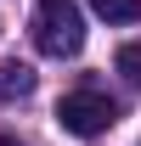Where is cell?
<instances>
[{"mask_svg":"<svg viewBox=\"0 0 141 146\" xmlns=\"http://www.w3.org/2000/svg\"><path fill=\"white\" fill-rule=\"evenodd\" d=\"M28 34H34V45L45 56H73L79 45H85V17H79L73 0H40Z\"/></svg>","mask_w":141,"mask_h":146,"instance_id":"cell-1","label":"cell"},{"mask_svg":"<svg viewBox=\"0 0 141 146\" xmlns=\"http://www.w3.org/2000/svg\"><path fill=\"white\" fill-rule=\"evenodd\" d=\"M56 118H62L68 135L90 141V135H107V129L119 124V101H113L107 90H68L62 101H56Z\"/></svg>","mask_w":141,"mask_h":146,"instance_id":"cell-2","label":"cell"},{"mask_svg":"<svg viewBox=\"0 0 141 146\" xmlns=\"http://www.w3.org/2000/svg\"><path fill=\"white\" fill-rule=\"evenodd\" d=\"M34 84H40V73L28 68V62H6V68H0V101H28Z\"/></svg>","mask_w":141,"mask_h":146,"instance_id":"cell-3","label":"cell"},{"mask_svg":"<svg viewBox=\"0 0 141 146\" xmlns=\"http://www.w3.org/2000/svg\"><path fill=\"white\" fill-rule=\"evenodd\" d=\"M102 23H141V0H90Z\"/></svg>","mask_w":141,"mask_h":146,"instance_id":"cell-4","label":"cell"},{"mask_svg":"<svg viewBox=\"0 0 141 146\" xmlns=\"http://www.w3.org/2000/svg\"><path fill=\"white\" fill-rule=\"evenodd\" d=\"M119 73H124V79H130V84L141 90V39H130V45H119Z\"/></svg>","mask_w":141,"mask_h":146,"instance_id":"cell-5","label":"cell"},{"mask_svg":"<svg viewBox=\"0 0 141 146\" xmlns=\"http://www.w3.org/2000/svg\"><path fill=\"white\" fill-rule=\"evenodd\" d=\"M0 146H28V141H11V135H0Z\"/></svg>","mask_w":141,"mask_h":146,"instance_id":"cell-6","label":"cell"}]
</instances>
